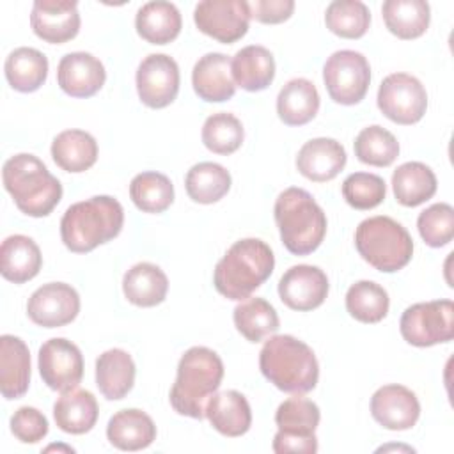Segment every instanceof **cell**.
<instances>
[{
    "label": "cell",
    "instance_id": "f35d334b",
    "mask_svg": "<svg viewBox=\"0 0 454 454\" xmlns=\"http://www.w3.org/2000/svg\"><path fill=\"white\" fill-rule=\"evenodd\" d=\"M325 23L339 37L360 39L371 25V12L364 2L335 0L326 7Z\"/></svg>",
    "mask_w": 454,
    "mask_h": 454
},
{
    "label": "cell",
    "instance_id": "30bf717a",
    "mask_svg": "<svg viewBox=\"0 0 454 454\" xmlns=\"http://www.w3.org/2000/svg\"><path fill=\"white\" fill-rule=\"evenodd\" d=\"M378 108L395 124L419 122L427 108V92L420 80L408 73H392L380 83Z\"/></svg>",
    "mask_w": 454,
    "mask_h": 454
},
{
    "label": "cell",
    "instance_id": "d590c367",
    "mask_svg": "<svg viewBox=\"0 0 454 454\" xmlns=\"http://www.w3.org/2000/svg\"><path fill=\"white\" fill-rule=\"evenodd\" d=\"M234 326L250 342H261L280 326L275 307L264 298H248L234 309Z\"/></svg>",
    "mask_w": 454,
    "mask_h": 454
},
{
    "label": "cell",
    "instance_id": "7bdbcfd3",
    "mask_svg": "<svg viewBox=\"0 0 454 454\" xmlns=\"http://www.w3.org/2000/svg\"><path fill=\"white\" fill-rule=\"evenodd\" d=\"M417 229L426 245L433 248L449 245L454 238V207L447 202L429 206L419 215Z\"/></svg>",
    "mask_w": 454,
    "mask_h": 454
},
{
    "label": "cell",
    "instance_id": "7dc6e473",
    "mask_svg": "<svg viewBox=\"0 0 454 454\" xmlns=\"http://www.w3.org/2000/svg\"><path fill=\"white\" fill-rule=\"evenodd\" d=\"M273 450L277 454L287 452H301V454H314L317 452V438L316 434L300 436V434H286L277 431L273 438Z\"/></svg>",
    "mask_w": 454,
    "mask_h": 454
},
{
    "label": "cell",
    "instance_id": "1f68e13d",
    "mask_svg": "<svg viewBox=\"0 0 454 454\" xmlns=\"http://www.w3.org/2000/svg\"><path fill=\"white\" fill-rule=\"evenodd\" d=\"M434 172L420 161H406L392 174L394 197L401 206L415 207L436 193Z\"/></svg>",
    "mask_w": 454,
    "mask_h": 454
},
{
    "label": "cell",
    "instance_id": "7c38bea8",
    "mask_svg": "<svg viewBox=\"0 0 454 454\" xmlns=\"http://www.w3.org/2000/svg\"><path fill=\"white\" fill-rule=\"evenodd\" d=\"M37 365L43 381L51 390H71L83 378L82 351L76 344L62 337H53L39 348Z\"/></svg>",
    "mask_w": 454,
    "mask_h": 454
},
{
    "label": "cell",
    "instance_id": "9c48e42d",
    "mask_svg": "<svg viewBox=\"0 0 454 454\" xmlns=\"http://www.w3.org/2000/svg\"><path fill=\"white\" fill-rule=\"evenodd\" d=\"M323 80L330 98L335 103L356 105L367 94L371 83V67L360 51L339 50L325 62Z\"/></svg>",
    "mask_w": 454,
    "mask_h": 454
},
{
    "label": "cell",
    "instance_id": "b9f144b4",
    "mask_svg": "<svg viewBox=\"0 0 454 454\" xmlns=\"http://www.w3.org/2000/svg\"><path fill=\"white\" fill-rule=\"evenodd\" d=\"M321 413L317 404L301 395L286 399L275 411V424L278 426V431L286 434H314Z\"/></svg>",
    "mask_w": 454,
    "mask_h": 454
},
{
    "label": "cell",
    "instance_id": "ffe728a7",
    "mask_svg": "<svg viewBox=\"0 0 454 454\" xmlns=\"http://www.w3.org/2000/svg\"><path fill=\"white\" fill-rule=\"evenodd\" d=\"M192 85L197 96L207 103L231 99L236 92L231 59L216 51L200 57L192 71Z\"/></svg>",
    "mask_w": 454,
    "mask_h": 454
},
{
    "label": "cell",
    "instance_id": "d6a6232c",
    "mask_svg": "<svg viewBox=\"0 0 454 454\" xmlns=\"http://www.w3.org/2000/svg\"><path fill=\"white\" fill-rule=\"evenodd\" d=\"M381 12L387 28L399 39L420 37L431 20L429 4L424 0H387Z\"/></svg>",
    "mask_w": 454,
    "mask_h": 454
},
{
    "label": "cell",
    "instance_id": "ee69618b",
    "mask_svg": "<svg viewBox=\"0 0 454 454\" xmlns=\"http://www.w3.org/2000/svg\"><path fill=\"white\" fill-rule=\"evenodd\" d=\"M387 195V184L383 177L369 172L349 174L342 183L344 200L360 211L372 209L383 202Z\"/></svg>",
    "mask_w": 454,
    "mask_h": 454
},
{
    "label": "cell",
    "instance_id": "603a6c76",
    "mask_svg": "<svg viewBox=\"0 0 454 454\" xmlns=\"http://www.w3.org/2000/svg\"><path fill=\"white\" fill-rule=\"evenodd\" d=\"M43 266V255L37 243L23 234L9 236L0 247V273L5 280L25 284L32 280Z\"/></svg>",
    "mask_w": 454,
    "mask_h": 454
},
{
    "label": "cell",
    "instance_id": "5b68a950",
    "mask_svg": "<svg viewBox=\"0 0 454 454\" xmlns=\"http://www.w3.org/2000/svg\"><path fill=\"white\" fill-rule=\"evenodd\" d=\"M2 179L16 207L34 218L50 215L62 199L60 181L37 156L28 153L9 158L4 163Z\"/></svg>",
    "mask_w": 454,
    "mask_h": 454
},
{
    "label": "cell",
    "instance_id": "6da1fadb",
    "mask_svg": "<svg viewBox=\"0 0 454 454\" xmlns=\"http://www.w3.org/2000/svg\"><path fill=\"white\" fill-rule=\"evenodd\" d=\"M124 209L110 195H96L69 206L60 220V238L67 250L87 254L119 236Z\"/></svg>",
    "mask_w": 454,
    "mask_h": 454
},
{
    "label": "cell",
    "instance_id": "4dcf8cb0",
    "mask_svg": "<svg viewBox=\"0 0 454 454\" xmlns=\"http://www.w3.org/2000/svg\"><path fill=\"white\" fill-rule=\"evenodd\" d=\"M51 158L66 172H85L98 160V142L83 129H66L53 138Z\"/></svg>",
    "mask_w": 454,
    "mask_h": 454
},
{
    "label": "cell",
    "instance_id": "7402d4cb",
    "mask_svg": "<svg viewBox=\"0 0 454 454\" xmlns=\"http://www.w3.org/2000/svg\"><path fill=\"white\" fill-rule=\"evenodd\" d=\"M206 417L223 436H241L252 426V410L247 397L238 390L215 392L206 404Z\"/></svg>",
    "mask_w": 454,
    "mask_h": 454
},
{
    "label": "cell",
    "instance_id": "8d00e7d4",
    "mask_svg": "<svg viewBox=\"0 0 454 454\" xmlns=\"http://www.w3.org/2000/svg\"><path fill=\"white\" fill-rule=\"evenodd\" d=\"M129 197L144 213H163L174 202V184L161 172H140L129 183Z\"/></svg>",
    "mask_w": 454,
    "mask_h": 454
},
{
    "label": "cell",
    "instance_id": "8992f818",
    "mask_svg": "<svg viewBox=\"0 0 454 454\" xmlns=\"http://www.w3.org/2000/svg\"><path fill=\"white\" fill-rule=\"evenodd\" d=\"M273 215L280 239L291 254L309 255L323 243L326 215L303 188H286L275 200Z\"/></svg>",
    "mask_w": 454,
    "mask_h": 454
},
{
    "label": "cell",
    "instance_id": "ac0fdd59",
    "mask_svg": "<svg viewBox=\"0 0 454 454\" xmlns=\"http://www.w3.org/2000/svg\"><path fill=\"white\" fill-rule=\"evenodd\" d=\"M106 80L105 66L99 59L87 51H73L60 59L57 67V82L71 98L94 96Z\"/></svg>",
    "mask_w": 454,
    "mask_h": 454
},
{
    "label": "cell",
    "instance_id": "bcb514c9",
    "mask_svg": "<svg viewBox=\"0 0 454 454\" xmlns=\"http://www.w3.org/2000/svg\"><path fill=\"white\" fill-rule=\"evenodd\" d=\"M250 18H254L259 23H282L291 18L294 11L293 0H254L248 4Z\"/></svg>",
    "mask_w": 454,
    "mask_h": 454
},
{
    "label": "cell",
    "instance_id": "d6986e66",
    "mask_svg": "<svg viewBox=\"0 0 454 454\" xmlns=\"http://www.w3.org/2000/svg\"><path fill=\"white\" fill-rule=\"evenodd\" d=\"M346 151L335 138H312L301 145L296 156L298 172L314 181L326 183L337 177V174L346 165Z\"/></svg>",
    "mask_w": 454,
    "mask_h": 454
},
{
    "label": "cell",
    "instance_id": "74e56055",
    "mask_svg": "<svg viewBox=\"0 0 454 454\" xmlns=\"http://www.w3.org/2000/svg\"><path fill=\"white\" fill-rule=\"evenodd\" d=\"M388 293L372 280H358L346 293V310L360 323H380L388 312Z\"/></svg>",
    "mask_w": 454,
    "mask_h": 454
},
{
    "label": "cell",
    "instance_id": "f6af8a7d",
    "mask_svg": "<svg viewBox=\"0 0 454 454\" xmlns=\"http://www.w3.org/2000/svg\"><path fill=\"white\" fill-rule=\"evenodd\" d=\"M11 431L21 443H37L48 434V420L37 408L21 406L11 417Z\"/></svg>",
    "mask_w": 454,
    "mask_h": 454
},
{
    "label": "cell",
    "instance_id": "e0dca14e",
    "mask_svg": "<svg viewBox=\"0 0 454 454\" xmlns=\"http://www.w3.org/2000/svg\"><path fill=\"white\" fill-rule=\"evenodd\" d=\"M371 415L390 431L411 429L420 417V403L417 395L397 383L380 387L371 397Z\"/></svg>",
    "mask_w": 454,
    "mask_h": 454
},
{
    "label": "cell",
    "instance_id": "60d3db41",
    "mask_svg": "<svg viewBox=\"0 0 454 454\" xmlns=\"http://www.w3.org/2000/svg\"><path fill=\"white\" fill-rule=\"evenodd\" d=\"M245 138L241 121L229 114L218 112L209 115L202 126V144L215 154H232L236 153Z\"/></svg>",
    "mask_w": 454,
    "mask_h": 454
},
{
    "label": "cell",
    "instance_id": "484cf974",
    "mask_svg": "<svg viewBox=\"0 0 454 454\" xmlns=\"http://www.w3.org/2000/svg\"><path fill=\"white\" fill-rule=\"evenodd\" d=\"M135 374V362L124 349H108L96 360V385L108 401L126 397L133 388Z\"/></svg>",
    "mask_w": 454,
    "mask_h": 454
},
{
    "label": "cell",
    "instance_id": "cb8c5ba5",
    "mask_svg": "<svg viewBox=\"0 0 454 454\" xmlns=\"http://www.w3.org/2000/svg\"><path fill=\"white\" fill-rule=\"evenodd\" d=\"M99 408L92 392L71 388L60 394L53 404V419L59 429L69 434L89 433L98 422Z\"/></svg>",
    "mask_w": 454,
    "mask_h": 454
},
{
    "label": "cell",
    "instance_id": "f546056e",
    "mask_svg": "<svg viewBox=\"0 0 454 454\" xmlns=\"http://www.w3.org/2000/svg\"><path fill=\"white\" fill-rule=\"evenodd\" d=\"M135 28L151 44H167L181 32V14L170 2H147L137 11Z\"/></svg>",
    "mask_w": 454,
    "mask_h": 454
},
{
    "label": "cell",
    "instance_id": "7a4b0ae2",
    "mask_svg": "<svg viewBox=\"0 0 454 454\" xmlns=\"http://www.w3.org/2000/svg\"><path fill=\"white\" fill-rule=\"evenodd\" d=\"M273 268L271 248L262 239L245 238L236 241L216 262L213 284L222 296L241 301L270 278Z\"/></svg>",
    "mask_w": 454,
    "mask_h": 454
},
{
    "label": "cell",
    "instance_id": "44dd1931",
    "mask_svg": "<svg viewBox=\"0 0 454 454\" xmlns=\"http://www.w3.org/2000/svg\"><path fill=\"white\" fill-rule=\"evenodd\" d=\"M30 385V351L14 335L0 337V392L5 399L25 395Z\"/></svg>",
    "mask_w": 454,
    "mask_h": 454
},
{
    "label": "cell",
    "instance_id": "2e32d148",
    "mask_svg": "<svg viewBox=\"0 0 454 454\" xmlns=\"http://www.w3.org/2000/svg\"><path fill=\"white\" fill-rule=\"evenodd\" d=\"M30 27L46 43H67L80 30L78 4L74 0H35L30 12Z\"/></svg>",
    "mask_w": 454,
    "mask_h": 454
},
{
    "label": "cell",
    "instance_id": "8fae6325",
    "mask_svg": "<svg viewBox=\"0 0 454 454\" xmlns=\"http://www.w3.org/2000/svg\"><path fill=\"white\" fill-rule=\"evenodd\" d=\"M193 21L197 28L216 39L231 44L241 39L250 25V9L245 0H202L195 5Z\"/></svg>",
    "mask_w": 454,
    "mask_h": 454
},
{
    "label": "cell",
    "instance_id": "4316f807",
    "mask_svg": "<svg viewBox=\"0 0 454 454\" xmlns=\"http://www.w3.org/2000/svg\"><path fill=\"white\" fill-rule=\"evenodd\" d=\"M232 80L248 92L264 90L275 78V59L271 51L261 44L241 48L231 60Z\"/></svg>",
    "mask_w": 454,
    "mask_h": 454
},
{
    "label": "cell",
    "instance_id": "d4e9b609",
    "mask_svg": "<svg viewBox=\"0 0 454 454\" xmlns=\"http://www.w3.org/2000/svg\"><path fill=\"white\" fill-rule=\"evenodd\" d=\"M108 442L119 450H142L156 438V426L153 419L137 408H126L112 415L106 426Z\"/></svg>",
    "mask_w": 454,
    "mask_h": 454
},
{
    "label": "cell",
    "instance_id": "ba28073f",
    "mask_svg": "<svg viewBox=\"0 0 454 454\" xmlns=\"http://www.w3.org/2000/svg\"><path fill=\"white\" fill-rule=\"evenodd\" d=\"M403 339L417 348L449 342L454 337V303L433 300L410 305L399 321Z\"/></svg>",
    "mask_w": 454,
    "mask_h": 454
},
{
    "label": "cell",
    "instance_id": "83f0119b",
    "mask_svg": "<svg viewBox=\"0 0 454 454\" xmlns=\"http://www.w3.org/2000/svg\"><path fill=\"white\" fill-rule=\"evenodd\" d=\"M319 110V92L307 78L289 80L277 96V114L287 126L310 122Z\"/></svg>",
    "mask_w": 454,
    "mask_h": 454
},
{
    "label": "cell",
    "instance_id": "52a82bcc",
    "mask_svg": "<svg viewBox=\"0 0 454 454\" xmlns=\"http://www.w3.org/2000/svg\"><path fill=\"white\" fill-rule=\"evenodd\" d=\"M355 247L362 259L374 270L394 273L403 270L413 255L410 232L390 216H371L358 223Z\"/></svg>",
    "mask_w": 454,
    "mask_h": 454
},
{
    "label": "cell",
    "instance_id": "5bb4252c",
    "mask_svg": "<svg viewBox=\"0 0 454 454\" xmlns=\"http://www.w3.org/2000/svg\"><path fill=\"white\" fill-rule=\"evenodd\" d=\"M80 312L76 289L64 282H50L32 293L27 301V314L37 326L59 328L74 321Z\"/></svg>",
    "mask_w": 454,
    "mask_h": 454
},
{
    "label": "cell",
    "instance_id": "e575fe53",
    "mask_svg": "<svg viewBox=\"0 0 454 454\" xmlns=\"http://www.w3.org/2000/svg\"><path fill=\"white\" fill-rule=\"evenodd\" d=\"M184 188L193 202L213 204L231 190V174L218 163L200 161L186 172Z\"/></svg>",
    "mask_w": 454,
    "mask_h": 454
},
{
    "label": "cell",
    "instance_id": "9a60e30c",
    "mask_svg": "<svg viewBox=\"0 0 454 454\" xmlns=\"http://www.w3.org/2000/svg\"><path fill=\"white\" fill-rule=\"evenodd\" d=\"M326 273L312 264L291 266L278 280V296L293 310L307 312L317 309L328 294Z\"/></svg>",
    "mask_w": 454,
    "mask_h": 454
},
{
    "label": "cell",
    "instance_id": "f1b7e54d",
    "mask_svg": "<svg viewBox=\"0 0 454 454\" xmlns=\"http://www.w3.org/2000/svg\"><path fill=\"white\" fill-rule=\"evenodd\" d=\"M167 291L168 278L163 270L153 262H138L124 273L122 293L126 300L137 307L160 305Z\"/></svg>",
    "mask_w": 454,
    "mask_h": 454
},
{
    "label": "cell",
    "instance_id": "ab89813d",
    "mask_svg": "<svg viewBox=\"0 0 454 454\" xmlns=\"http://www.w3.org/2000/svg\"><path fill=\"white\" fill-rule=\"evenodd\" d=\"M355 156L372 167H388L399 156L397 138L385 128L372 124L364 128L355 138Z\"/></svg>",
    "mask_w": 454,
    "mask_h": 454
},
{
    "label": "cell",
    "instance_id": "4fadbf2b",
    "mask_svg": "<svg viewBox=\"0 0 454 454\" xmlns=\"http://www.w3.org/2000/svg\"><path fill=\"white\" fill-rule=\"evenodd\" d=\"M137 92L149 108L168 106L179 92L177 62L165 53L147 55L137 69Z\"/></svg>",
    "mask_w": 454,
    "mask_h": 454
},
{
    "label": "cell",
    "instance_id": "3957f363",
    "mask_svg": "<svg viewBox=\"0 0 454 454\" xmlns=\"http://www.w3.org/2000/svg\"><path fill=\"white\" fill-rule=\"evenodd\" d=\"M259 369L270 383L289 394H307L319 380L312 348L293 335L270 337L259 353Z\"/></svg>",
    "mask_w": 454,
    "mask_h": 454
},
{
    "label": "cell",
    "instance_id": "836d02e7",
    "mask_svg": "<svg viewBox=\"0 0 454 454\" xmlns=\"http://www.w3.org/2000/svg\"><path fill=\"white\" fill-rule=\"evenodd\" d=\"M5 78L18 92L37 90L48 76V59L35 48L21 46L5 59Z\"/></svg>",
    "mask_w": 454,
    "mask_h": 454
},
{
    "label": "cell",
    "instance_id": "277c9868",
    "mask_svg": "<svg viewBox=\"0 0 454 454\" xmlns=\"http://www.w3.org/2000/svg\"><path fill=\"white\" fill-rule=\"evenodd\" d=\"M223 378V362L209 348L193 346L181 356L177 376L170 388V404L179 415L206 417V404Z\"/></svg>",
    "mask_w": 454,
    "mask_h": 454
}]
</instances>
